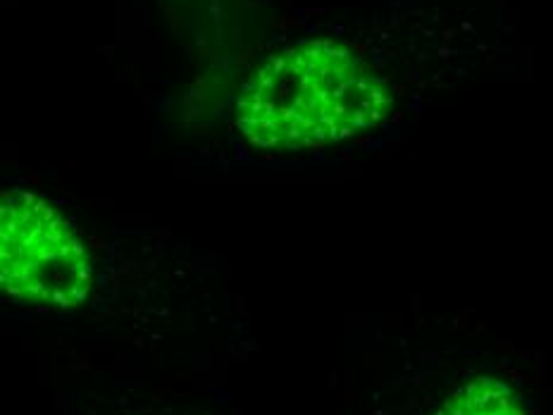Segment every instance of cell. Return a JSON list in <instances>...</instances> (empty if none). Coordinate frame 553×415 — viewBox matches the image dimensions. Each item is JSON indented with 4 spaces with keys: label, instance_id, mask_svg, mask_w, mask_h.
Listing matches in <instances>:
<instances>
[{
    "label": "cell",
    "instance_id": "3957f363",
    "mask_svg": "<svg viewBox=\"0 0 553 415\" xmlns=\"http://www.w3.org/2000/svg\"><path fill=\"white\" fill-rule=\"evenodd\" d=\"M422 415H532V410L503 377L477 372L455 382Z\"/></svg>",
    "mask_w": 553,
    "mask_h": 415
},
{
    "label": "cell",
    "instance_id": "7a4b0ae2",
    "mask_svg": "<svg viewBox=\"0 0 553 415\" xmlns=\"http://www.w3.org/2000/svg\"><path fill=\"white\" fill-rule=\"evenodd\" d=\"M93 284L89 251L46 198L0 196V291L24 303L74 308Z\"/></svg>",
    "mask_w": 553,
    "mask_h": 415
},
{
    "label": "cell",
    "instance_id": "6da1fadb",
    "mask_svg": "<svg viewBox=\"0 0 553 415\" xmlns=\"http://www.w3.org/2000/svg\"><path fill=\"white\" fill-rule=\"evenodd\" d=\"M420 74L389 36H306L250 74L234 124L257 150H320L384 124Z\"/></svg>",
    "mask_w": 553,
    "mask_h": 415
}]
</instances>
